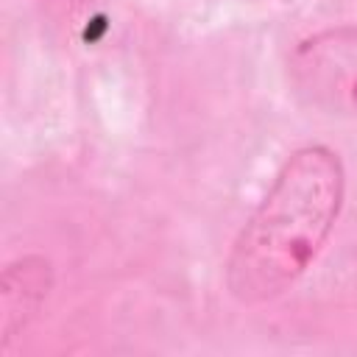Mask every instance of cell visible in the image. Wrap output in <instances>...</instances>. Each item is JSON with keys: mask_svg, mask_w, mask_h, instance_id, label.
Returning <instances> with one entry per match:
<instances>
[{"mask_svg": "<svg viewBox=\"0 0 357 357\" xmlns=\"http://www.w3.org/2000/svg\"><path fill=\"white\" fill-rule=\"evenodd\" d=\"M346 195V170L326 145H304L279 167L226 257V287L254 307L290 290L326 245Z\"/></svg>", "mask_w": 357, "mask_h": 357, "instance_id": "cell-1", "label": "cell"}, {"mask_svg": "<svg viewBox=\"0 0 357 357\" xmlns=\"http://www.w3.org/2000/svg\"><path fill=\"white\" fill-rule=\"evenodd\" d=\"M53 290V265L42 254H22L3 268L0 276V351L39 318Z\"/></svg>", "mask_w": 357, "mask_h": 357, "instance_id": "cell-3", "label": "cell"}, {"mask_svg": "<svg viewBox=\"0 0 357 357\" xmlns=\"http://www.w3.org/2000/svg\"><path fill=\"white\" fill-rule=\"evenodd\" d=\"M287 78L307 106L357 117V22L304 36L287 59Z\"/></svg>", "mask_w": 357, "mask_h": 357, "instance_id": "cell-2", "label": "cell"}]
</instances>
